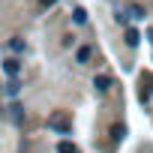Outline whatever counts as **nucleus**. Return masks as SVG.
Masks as SVG:
<instances>
[{"mask_svg": "<svg viewBox=\"0 0 153 153\" xmlns=\"http://www.w3.org/2000/svg\"><path fill=\"white\" fill-rule=\"evenodd\" d=\"M12 120H15V123L24 120V108H21V105H12Z\"/></svg>", "mask_w": 153, "mask_h": 153, "instance_id": "obj_8", "label": "nucleus"}, {"mask_svg": "<svg viewBox=\"0 0 153 153\" xmlns=\"http://www.w3.org/2000/svg\"><path fill=\"white\" fill-rule=\"evenodd\" d=\"M9 51L21 54V51H24V42H21V39H12V42H9Z\"/></svg>", "mask_w": 153, "mask_h": 153, "instance_id": "obj_10", "label": "nucleus"}, {"mask_svg": "<svg viewBox=\"0 0 153 153\" xmlns=\"http://www.w3.org/2000/svg\"><path fill=\"white\" fill-rule=\"evenodd\" d=\"M48 126H51L54 132H63V135H69V132H72V123H69L66 117H60V114H54V117L48 120Z\"/></svg>", "mask_w": 153, "mask_h": 153, "instance_id": "obj_1", "label": "nucleus"}, {"mask_svg": "<svg viewBox=\"0 0 153 153\" xmlns=\"http://www.w3.org/2000/svg\"><path fill=\"white\" fill-rule=\"evenodd\" d=\"M111 138H114V141H123V138H126V126H123V123H114V129H111Z\"/></svg>", "mask_w": 153, "mask_h": 153, "instance_id": "obj_5", "label": "nucleus"}, {"mask_svg": "<svg viewBox=\"0 0 153 153\" xmlns=\"http://www.w3.org/2000/svg\"><path fill=\"white\" fill-rule=\"evenodd\" d=\"M54 3H57V0H42V6H45V9H48V6H54Z\"/></svg>", "mask_w": 153, "mask_h": 153, "instance_id": "obj_13", "label": "nucleus"}, {"mask_svg": "<svg viewBox=\"0 0 153 153\" xmlns=\"http://www.w3.org/2000/svg\"><path fill=\"white\" fill-rule=\"evenodd\" d=\"M72 21H75V24H84V21H87V12H84V9H75V12H72Z\"/></svg>", "mask_w": 153, "mask_h": 153, "instance_id": "obj_7", "label": "nucleus"}, {"mask_svg": "<svg viewBox=\"0 0 153 153\" xmlns=\"http://www.w3.org/2000/svg\"><path fill=\"white\" fill-rule=\"evenodd\" d=\"M129 15H132V18H144V9H141V6H132Z\"/></svg>", "mask_w": 153, "mask_h": 153, "instance_id": "obj_12", "label": "nucleus"}, {"mask_svg": "<svg viewBox=\"0 0 153 153\" xmlns=\"http://www.w3.org/2000/svg\"><path fill=\"white\" fill-rule=\"evenodd\" d=\"M93 57V48H87V45H81L78 51H75V60H78V63H87Z\"/></svg>", "mask_w": 153, "mask_h": 153, "instance_id": "obj_2", "label": "nucleus"}, {"mask_svg": "<svg viewBox=\"0 0 153 153\" xmlns=\"http://www.w3.org/2000/svg\"><path fill=\"white\" fill-rule=\"evenodd\" d=\"M18 90H21V84H18V81H15V78H12V81H9V84H6V93H9V96H15V93H18Z\"/></svg>", "mask_w": 153, "mask_h": 153, "instance_id": "obj_11", "label": "nucleus"}, {"mask_svg": "<svg viewBox=\"0 0 153 153\" xmlns=\"http://www.w3.org/2000/svg\"><path fill=\"white\" fill-rule=\"evenodd\" d=\"M57 153H78V147L69 144V141H60V144H57Z\"/></svg>", "mask_w": 153, "mask_h": 153, "instance_id": "obj_6", "label": "nucleus"}, {"mask_svg": "<svg viewBox=\"0 0 153 153\" xmlns=\"http://www.w3.org/2000/svg\"><path fill=\"white\" fill-rule=\"evenodd\" d=\"M18 69H21V63H18L15 57H9V60H3V72H6V75H15Z\"/></svg>", "mask_w": 153, "mask_h": 153, "instance_id": "obj_3", "label": "nucleus"}, {"mask_svg": "<svg viewBox=\"0 0 153 153\" xmlns=\"http://www.w3.org/2000/svg\"><path fill=\"white\" fill-rule=\"evenodd\" d=\"M93 87H96V90H108V87H111V78H108V75H96V78H93Z\"/></svg>", "mask_w": 153, "mask_h": 153, "instance_id": "obj_4", "label": "nucleus"}, {"mask_svg": "<svg viewBox=\"0 0 153 153\" xmlns=\"http://www.w3.org/2000/svg\"><path fill=\"white\" fill-rule=\"evenodd\" d=\"M138 39H141L138 30H126V42H129V45H138Z\"/></svg>", "mask_w": 153, "mask_h": 153, "instance_id": "obj_9", "label": "nucleus"}]
</instances>
